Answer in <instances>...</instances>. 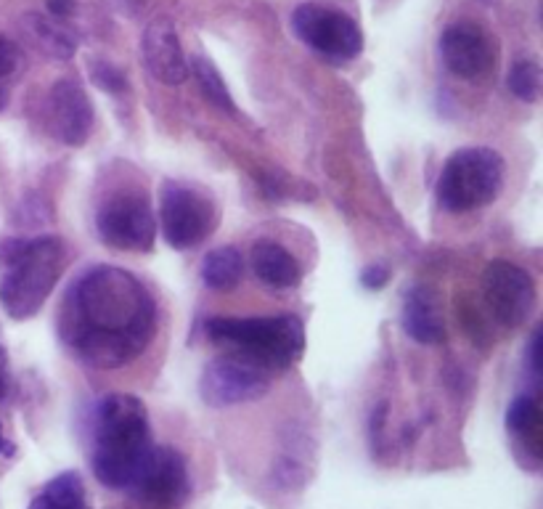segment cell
I'll list each match as a JSON object with an SVG mask.
<instances>
[{
  "label": "cell",
  "mask_w": 543,
  "mask_h": 509,
  "mask_svg": "<svg viewBox=\"0 0 543 509\" xmlns=\"http://www.w3.org/2000/svg\"><path fill=\"white\" fill-rule=\"evenodd\" d=\"M506 85L520 101L536 104L538 96H541V64L533 59L514 61V67L509 69V77H506Z\"/></svg>",
  "instance_id": "cell-22"
},
{
  "label": "cell",
  "mask_w": 543,
  "mask_h": 509,
  "mask_svg": "<svg viewBox=\"0 0 543 509\" xmlns=\"http://www.w3.org/2000/svg\"><path fill=\"white\" fill-rule=\"evenodd\" d=\"M61 268L56 236L0 239V303L11 319H30L51 297Z\"/></svg>",
  "instance_id": "cell-3"
},
{
  "label": "cell",
  "mask_w": 543,
  "mask_h": 509,
  "mask_svg": "<svg viewBox=\"0 0 543 509\" xmlns=\"http://www.w3.org/2000/svg\"><path fill=\"white\" fill-rule=\"evenodd\" d=\"M22 64H24V59H22L19 46L0 35V80L16 75V72L22 69Z\"/></svg>",
  "instance_id": "cell-25"
},
{
  "label": "cell",
  "mask_w": 543,
  "mask_h": 509,
  "mask_svg": "<svg viewBox=\"0 0 543 509\" xmlns=\"http://www.w3.org/2000/svg\"><path fill=\"white\" fill-rule=\"evenodd\" d=\"M189 69L194 72V77H197L199 91L204 93V99L212 101V104L218 109H223V112L228 114L236 112V101L234 96H231V91H228L226 80H223L218 67H215L207 56H194Z\"/></svg>",
  "instance_id": "cell-20"
},
{
  "label": "cell",
  "mask_w": 543,
  "mask_h": 509,
  "mask_svg": "<svg viewBox=\"0 0 543 509\" xmlns=\"http://www.w3.org/2000/svg\"><path fill=\"white\" fill-rule=\"evenodd\" d=\"M141 51H144L146 69L159 83L181 85L189 77V59L183 54L175 24L167 16H157L154 22H149L141 40Z\"/></svg>",
  "instance_id": "cell-14"
},
{
  "label": "cell",
  "mask_w": 543,
  "mask_h": 509,
  "mask_svg": "<svg viewBox=\"0 0 543 509\" xmlns=\"http://www.w3.org/2000/svg\"><path fill=\"white\" fill-rule=\"evenodd\" d=\"M91 80L106 93H125L128 91V80L120 69L109 64V61H93L91 64Z\"/></svg>",
  "instance_id": "cell-24"
},
{
  "label": "cell",
  "mask_w": 543,
  "mask_h": 509,
  "mask_svg": "<svg viewBox=\"0 0 543 509\" xmlns=\"http://www.w3.org/2000/svg\"><path fill=\"white\" fill-rule=\"evenodd\" d=\"M207 335L218 345H228L236 356L263 366L265 372H281L300 361L305 350V327L292 313L279 316H215L204 324Z\"/></svg>",
  "instance_id": "cell-4"
},
{
  "label": "cell",
  "mask_w": 543,
  "mask_h": 509,
  "mask_svg": "<svg viewBox=\"0 0 543 509\" xmlns=\"http://www.w3.org/2000/svg\"><path fill=\"white\" fill-rule=\"evenodd\" d=\"M403 329L411 340L422 345H438L445 340V324L435 289L427 284H416L408 289L406 303H403Z\"/></svg>",
  "instance_id": "cell-15"
},
{
  "label": "cell",
  "mask_w": 543,
  "mask_h": 509,
  "mask_svg": "<svg viewBox=\"0 0 543 509\" xmlns=\"http://www.w3.org/2000/svg\"><path fill=\"white\" fill-rule=\"evenodd\" d=\"M292 30L297 38L326 59L350 61L363 51V32L355 19L342 11L302 3L292 14Z\"/></svg>",
  "instance_id": "cell-9"
},
{
  "label": "cell",
  "mask_w": 543,
  "mask_h": 509,
  "mask_svg": "<svg viewBox=\"0 0 543 509\" xmlns=\"http://www.w3.org/2000/svg\"><path fill=\"white\" fill-rule=\"evenodd\" d=\"M22 27L27 32V38L32 40V46H38L51 59H72L75 56V35L64 30L59 22H53L43 14H24Z\"/></svg>",
  "instance_id": "cell-17"
},
{
  "label": "cell",
  "mask_w": 543,
  "mask_h": 509,
  "mask_svg": "<svg viewBox=\"0 0 543 509\" xmlns=\"http://www.w3.org/2000/svg\"><path fill=\"white\" fill-rule=\"evenodd\" d=\"M59 335L83 364L117 369L151 345L157 335V303L136 274L93 266L64 297Z\"/></svg>",
  "instance_id": "cell-1"
},
{
  "label": "cell",
  "mask_w": 543,
  "mask_h": 509,
  "mask_svg": "<svg viewBox=\"0 0 543 509\" xmlns=\"http://www.w3.org/2000/svg\"><path fill=\"white\" fill-rule=\"evenodd\" d=\"M244 276V258L236 247H218L202 263V279L210 289L231 292Z\"/></svg>",
  "instance_id": "cell-19"
},
{
  "label": "cell",
  "mask_w": 543,
  "mask_h": 509,
  "mask_svg": "<svg viewBox=\"0 0 543 509\" xmlns=\"http://www.w3.org/2000/svg\"><path fill=\"white\" fill-rule=\"evenodd\" d=\"M268 372L244 356L215 358L199 377V396L212 409L257 401L268 393Z\"/></svg>",
  "instance_id": "cell-10"
},
{
  "label": "cell",
  "mask_w": 543,
  "mask_h": 509,
  "mask_svg": "<svg viewBox=\"0 0 543 509\" xmlns=\"http://www.w3.org/2000/svg\"><path fill=\"white\" fill-rule=\"evenodd\" d=\"M387 282H390V268L382 266V263H377V266L363 268V271H361V284L366 289H371V292L382 289Z\"/></svg>",
  "instance_id": "cell-27"
},
{
  "label": "cell",
  "mask_w": 543,
  "mask_h": 509,
  "mask_svg": "<svg viewBox=\"0 0 543 509\" xmlns=\"http://www.w3.org/2000/svg\"><path fill=\"white\" fill-rule=\"evenodd\" d=\"M30 509H88L83 478L75 470H67L48 480L43 494L35 496Z\"/></svg>",
  "instance_id": "cell-18"
},
{
  "label": "cell",
  "mask_w": 543,
  "mask_h": 509,
  "mask_svg": "<svg viewBox=\"0 0 543 509\" xmlns=\"http://www.w3.org/2000/svg\"><path fill=\"white\" fill-rule=\"evenodd\" d=\"M0 369H6V350L0 345Z\"/></svg>",
  "instance_id": "cell-33"
},
{
  "label": "cell",
  "mask_w": 543,
  "mask_h": 509,
  "mask_svg": "<svg viewBox=\"0 0 543 509\" xmlns=\"http://www.w3.org/2000/svg\"><path fill=\"white\" fill-rule=\"evenodd\" d=\"M504 186V160L488 146H469L448 157L438 181L440 205L451 213H469L496 202Z\"/></svg>",
  "instance_id": "cell-5"
},
{
  "label": "cell",
  "mask_w": 543,
  "mask_h": 509,
  "mask_svg": "<svg viewBox=\"0 0 543 509\" xmlns=\"http://www.w3.org/2000/svg\"><path fill=\"white\" fill-rule=\"evenodd\" d=\"M6 104H8V93L3 91V85H0V109L6 107Z\"/></svg>",
  "instance_id": "cell-32"
},
{
  "label": "cell",
  "mask_w": 543,
  "mask_h": 509,
  "mask_svg": "<svg viewBox=\"0 0 543 509\" xmlns=\"http://www.w3.org/2000/svg\"><path fill=\"white\" fill-rule=\"evenodd\" d=\"M48 11L56 19H67V16H72L75 6H72V0H48Z\"/></svg>",
  "instance_id": "cell-29"
},
{
  "label": "cell",
  "mask_w": 543,
  "mask_h": 509,
  "mask_svg": "<svg viewBox=\"0 0 543 509\" xmlns=\"http://www.w3.org/2000/svg\"><path fill=\"white\" fill-rule=\"evenodd\" d=\"M440 56H443L445 67L464 80L485 75L493 64V51L485 32L469 22H456L445 27L440 35Z\"/></svg>",
  "instance_id": "cell-13"
},
{
  "label": "cell",
  "mask_w": 543,
  "mask_h": 509,
  "mask_svg": "<svg viewBox=\"0 0 543 509\" xmlns=\"http://www.w3.org/2000/svg\"><path fill=\"white\" fill-rule=\"evenodd\" d=\"M541 329H536L533 332V337H530V366H533V372H541V364H543V353H541Z\"/></svg>",
  "instance_id": "cell-28"
},
{
  "label": "cell",
  "mask_w": 543,
  "mask_h": 509,
  "mask_svg": "<svg viewBox=\"0 0 543 509\" xmlns=\"http://www.w3.org/2000/svg\"><path fill=\"white\" fill-rule=\"evenodd\" d=\"M93 104L83 85L61 77L51 85L48 96V125L51 133L67 146H83L93 133Z\"/></svg>",
  "instance_id": "cell-12"
},
{
  "label": "cell",
  "mask_w": 543,
  "mask_h": 509,
  "mask_svg": "<svg viewBox=\"0 0 543 509\" xmlns=\"http://www.w3.org/2000/svg\"><path fill=\"white\" fill-rule=\"evenodd\" d=\"M125 491L149 509H181L191 494L186 459L170 446H151Z\"/></svg>",
  "instance_id": "cell-7"
},
{
  "label": "cell",
  "mask_w": 543,
  "mask_h": 509,
  "mask_svg": "<svg viewBox=\"0 0 543 509\" xmlns=\"http://www.w3.org/2000/svg\"><path fill=\"white\" fill-rule=\"evenodd\" d=\"M151 430L144 401L128 393H109L93 419V475L106 488L125 491L149 454Z\"/></svg>",
  "instance_id": "cell-2"
},
{
  "label": "cell",
  "mask_w": 543,
  "mask_h": 509,
  "mask_svg": "<svg viewBox=\"0 0 543 509\" xmlns=\"http://www.w3.org/2000/svg\"><path fill=\"white\" fill-rule=\"evenodd\" d=\"M14 454H16V446L8 441L6 435H3V425H0V456H14Z\"/></svg>",
  "instance_id": "cell-30"
},
{
  "label": "cell",
  "mask_w": 543,
  "mask_h": 509,
  "mask_svg": "<svg viewBox=\"0 0 543 509\" xmlns=\"http://www.w3.org/2000/svg\"><path fill=\"white\" fill-rule=\"evenodd\" d=\"M308 480V464L297 454H281L271 467V483L279 491H295Z\"/></svg>",
  "instance_id": "cell-23"
},
{
  "label": "cell",
  "mask_w": 543,
  "mask_h": 509,
  "mask_svg": "<svg viewBox=\"0 0 543 509\" xmlns=\"http://www.w3.org/2000/svg\"><path fill=\"white\" fill-rule=\"evenodd\" d=\"M8 393V377H6V369H0V401L6 398Z\"/></svg>",
  "instance_id": "cell-31"
},
{
  "label": "cell",
  "mask_w": 543,
  "mask_h": 509,
  "mask_svg": "<svg viewBox=\"0 0 543 509\" xmlns=\"http://www.w3.org/2000/svg\"><path fill=\"white\" fill-rule=\"evenodd\" d=\"M536 282L517 263L493 260L485 268V300L498 324L514 329L522 327L536 311Z\"/></svg>",
  "instance_id": "cell-11"
},
{
  "label": "cell",
  "mask_w": 543,
  "mask_h": 509,
  "mask_svg": "<svg viewBox=\"0 0 543 509\" xmlns=\"http://www.w3.org/2000/svg\"><path fill=\"white\" fill-rule=\"evenodd\" d=\"M99 239L122 252H151L157 242V218L144 194H117L96 213Z\"/></svg>",
  "instance_id": "cell-8"
},
{
  "label": "cell",
  "mask_w": 543,
  "mask_h": 509,
  "mask_svg": "<svg viewBox=\"0 0 543 509\" xmlns=\"http://www.w3.org/2000/svg\"><path fill=\"white\" fill-rule=\"evenodd\" d=\"M249 263L265 287L292 289L302 282V268L295 255L271 239L255 242V247L249 252Z\"/></svg>",
  "instance_id": "cell-16"
},
{
  "label": "cell",
  "mask_w": 543,
  "mask_h": 509,
  "mask_svg": "<svg viewBox=\"0 0 543 509\" xmlns=\"http://www.w3.org/2000/svg\"><path fill=\"white\" fill-rule=\"evenodd\" d=\"M387 411H390V406H387V403H379L377 409L371 411V419H369V435H371V449H382V443H385Z\"/></svg>",
  "instance_id": "cell-26"
},
{
  "label": "cell",
  "mask_w": 543,
  "mask_h": 509,
  "mask_svg": "<svg viewBox=\"0 0 543 509\" xmlns=\"http://www.w3.org/2000/svg\"><path fill=\"white\" fill-rule=\"evenodd\" d=\"M159 226L170 247L191 250L215 231L218 207L191 186L165 181L159 189Z\"/></svg>",
  "instance_id": "cell-6"
},
{
  "label": "cell",
  "mask_w": 543,
  "mask_h": 509,
  "mask_svg": "<svg viewBox=\"0 0 543 509\" xmlns=\"http://www.w3.org/2000/svg\"><path fill=\"white\" fill-rule=\"evenodd\" d=\"M538 422H541V411L533 396H517L506 411V430L517 435L520 441H538Z\"/></svg>",
  "instance_id": "cell-21"
}]
</instances>
